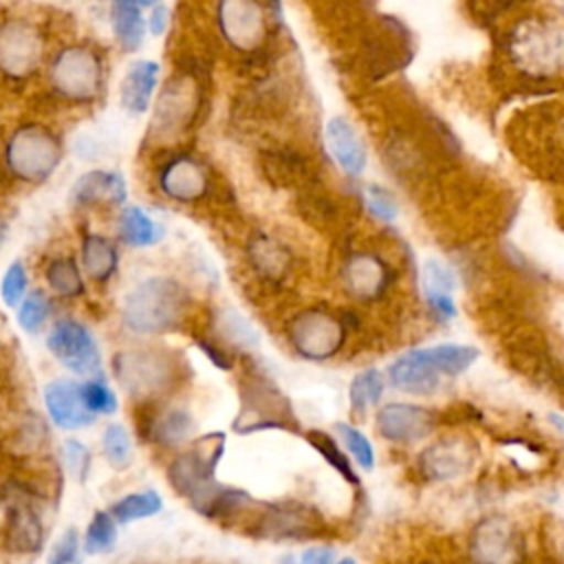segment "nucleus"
Listing matches in <instances>:
<instances>
[{"mask_svg": "<svg viewBox=\"0 0 564 564\" xmlns=\"http://www.w3.org/2000/svg\"><path fill=\"white\" fill-rule=\"evenodd\" d=\"M194 300L187 286L165 273L141 278L121 300V328L141 339L178 333L192 317Z\"/></svg>", "mask_w": 564, "mask_h": 564, "instance_id": "1", "label": "nucleus"}, {"mask_svg": "<svg viewBox=\"0 0 564 564\" xmlns=\"http://www.w3.org/2000/svg\"><path fill=\"white\" fill-rule=\"evenodd\" d=\"M110 370L132 405L167 401L189 377L187 361L174 348L150 341L119 348Z\"/></svg>", "mask_w": 564, "mask_h": 564, "instance_id": "2", "label": "nucleus"}, {"mask_svg": "<svg viewBox=\"0 0 564 564\" xmlns=\"http://www.w3.org/2000/svg\"><path fill=\"white\" fill-rule=\"evenodd\" d=\"M225 432L194 436L185 447L170 454L165 463L167 485L203 518L209 513L223 485L216 480V467L225 454Z\"/></svg>", "mask_w": 564, "mask_h": 564, "instance_id": "3", "label": "nucleus"}, {"mask_svg": "<svg viewBox=\"0 0 564 564\" xmlns=\"http://www.w3.org/2000/svg\"><path fill=\"white\" fill-rule=\"evenodd\" d=\"M44 79L51 95L59 101L90 106L101 97L108 79L104 53L86 40L66 42L48 55Z\"/></svg>", "mask_w": 564, "mask_h": 564, "instance_id": "4", "label": "nucleus"}, {"mask_svg": "<svg viewBox=\"0 0 564 564\" xmlns=\"http://www.w3.org/2000/svg\"><path fill=\"white\" fill-rule=\"evenodd\" d=\"M0 161L13 183L29 187L42 185L64 161L62 134L42 121H20L2 141Z\"/></svg>", "mask_w": 564, "mask_h": 564, "instance_id": "5", "label": "nucleus"}, {"mask_svg": "<svg viewBox=\"0 0 564 564\" xmlns=\"http://www.w3.org/2000/svg\"><path fill=\"white\" fill-rule=\"evenodd\" d=\"M4 505V524L0 542L11 557H33L44 549L46 524L42 513V487L26 478H11L0 491Z\"/></svg>", "mask_w": 564, "mask_h": 564, "instance_id": "6", "label": "nucleus"}, {"mask_svg": "<svg viewBox=\"0 0 564 564\" xmlns=\"http://www.w3.org/2000/svg\"><path fill=\"white\" fill-rule=\"evenodd\" d=\"M48 35L31 15L13 13L0 18V77L26 82L48 59Z\"/></svg>", "mask_w": 564, "mask_h": 564, "instance_id": "7", "label": "nucleus"}, {"mask_svg": "<svg viewBox=\"0 0 564 564\" xmlns=\"http://www.w3.org/2000/svg\"><path fill=\"white\" fill-rule=\"evenodd\" d=\"M350 322L348 315L326 306H308L289 319L286 339L302 359L328 361L344 348Z\"/></svg>", "mask_w": 564, "mask_h": 564, "instance_id": "8", "label": "nucleus"}, {"mask_svg": "<svg viewBox=\"0 0 564 564\" xmlns=\"http://www.w3.org/2000/svg\"><path fill=\"white\" fill-rule=\"evenodd\" d=\"M293 408L278 386L260 375H245L240 381V410L234 421L236 434H253L262 430H295Z\"/></svg>", "mask_w": 564, "mask_h": 564, "instance_id": "9", "label": "nucleus"}, {"mask_svg": "<svg viewBox=\"0 0 564 564\" xmlns=\"http://www.w3.org/2000/svg\"><path fill=\"white\" fill-rule=\"evenodd\" d=\"M46 350L51 357L77 377L104 375V357L97 337L86 322L73 315H59L46 333Z\"/></svg>", "mask_w": 564, "mask_h": 564, "instance_id": "10", "label": "nucleus"}, {"mask_svg": "<svg viewBox=\"0 0 564 564\" xmlns=\"http://www.w3.org/2000/svg\"><path fill=\"white\" fill-rule=\"evenodd\" d=\"M134 427L139 441L163 452H176L196 436V421L183 405L167 401L137 403Z\"/></svg>", "mask_w": 564, "mask_h": 564, "instance_id": "11", "label": "nucleus"}, {"mask_svg": "<svg viewBox=\"0 0 564 564\" xmlns=\"http://www.w3.org/2000/svg\"><path fill=\"white\" fill-rule=\"evenodd\" d=\"M467 551L474 564H522L524 540L520 529L502 516L482 518L469 533Z\"/></svg>", "mask_w": 564, "mask_h": 564, "instance_id": "12", "label": "nucleus"}, {"mask_svg": "<svg viewBox=\"0 0 564 564\" xmlns=\"http://www.w3.org/2000/svg\"><path fill=\"white\" fill-rule=\"evenodd\" d=\"M154 185L163 198L178 205H194L209 194L212 174L194 154H172L159 163Z\"/></svg>", "mask_w": 564, "mask_h": 564, "instance_id": "13", "label": "nucleus"}, {"mask_svg": "<svg viewBox=\"0 0 564 564\" xmlns=\"http://www.w3.org/2000/svg\"><path fill=\"white\" fill-rule=\"evenodd\" d=\"M216 24L223 40L236 51H253L267 33L264 11L258 0H218Z\"/></svg>", "mask_w": 564, "mask_h": 564, "instance_id": "14", "label": "nucleus"}, {"mask_svg": "<svg viewBox=\"0 0 564 564\" xmlns=\"http://www.w3.org/2000/svg\"><path fill=\"white\" fill-rule=\"evenodd\" d=\"M48 441V423L35 410H15L0 421V452L11 460L24 463L42 456Z\"/></svg>", "mask_w": 564, "mask_h": 564, "instance_id": "15", "label": "nucleus"}, {"mask_svg": "<svg viewBox=\"0 0 564 564\" xmlns=\"http://www.w3.org/2000/svg\"><path fill=\"white\" fill-rule=\"evenodd\" d=\"M126 198H128L126 176L110 167H93L79 174L68 189L70 205L84 212L119 209L126 205Z\"/></svg>", "mask_w": 564, "mask_h": 564, "instance_id": "16", "label": "nucleus"}, {"mask_svg": "<svg viewBox=\"0 0 564 564\" xmlns=\"http://www.w3.org/2000/svg\"><path fill=\"white\" fill-rule=\"evenodd\" d=\"M341 282L350 297L359 302H375L392 286L394 271L379 253L357 251L344 260Z\"/></svg>", "mask_w": 564, "mask_h": 564, "instance_id": "17", "label": "nucleus"}, {"mask_svg": "<svg viewBox=\"0 0 564 564\" xmlns=\"http://www.w3.org/2000/svg\"><path fill=\"white\" fill-rule=\"evenodd\" d=\"M42 403L48 421L64 432H77L97 423V416L82 397V381L77 379H51L42 388Z\"/></svg>", "mask_w": 564, "mask_h": 564, "instance_id": "18", "label": "nucleus"}, {"mask_svg": "<svg viewBox=\"0 0 564 564\" xmlns=\"http://www.w3.org/2000/svg\"><path fill=\"white\" fill-rule=\"evenodd\" d=\"M474 458H476V449L467 438L443 436L419 454L416 465L425 480L445 482L469 471V467L474 465Z\"/></svg>", "mask_w": 564, "mask_h": 564, "instance_id": "19", "label": "nucleus"}, {"mask_svg": "<svg viewBox=\"0 0 564 564\" xmlns=\"http://www.w3.org/2000/svg\"><path fill=\"white\" fill-rule=\"evenodd\" d=\"M249 531L264 540H304L315 533V520L311 509L297 502H271L262 505Z\"/></svg>", "mask_w": 564, "mask_h": 564, "instance_id": "20", "label": "nucleus"}, {"mask_svg": "<svg viewBox=\"0 0 564 564\" xmlns=\"http://www.w3.org/2000/svg\"><path fill=\"white\" fill-rule=\"evenodd\" d=\"M375 423L377 432L390 443H416L432 434L434 412L423 405L394 401L377 410Z\"/></svg>", "mask_w": 564, "mask_h": 564, "instance_id": "21", "label": "nucleus"}, {"mask_svg": "<svg viewBox=\"0 0 564 564\" xmlns=\"http://www.w3.org/2000/svg\"><path fill=\"white\" fill-rule=\"evenodd\" d=\"M324 143L337 167L350 176L359 178L368 167V148L359 130L344 115H333L324 123Z\"/></svg>", "mask_w": 564, "mask_h": 564, "instance_id": "22", "label": "nucleus"}, {"mask_svg": "<svg viewBox=\"0 0 564 564\" xmlns=\"http://www.w3.org/2000/svg\"><path fill=\"white\" fill-rule=\"evenodd\" d=\"M161 64L148 57H137L128 64L119 82V106L130 117H141L152 108L159 90Z\"/></svg>", "mask_w": 564, "mask_h": 564, "instance_id": "23", "label": "nucleus"}, {"mask_svg": "<svg viewBox=\"0 0 564 564\" xmlns=\"http://www.w3.org/2000/svg\"><path fill=\"white\" fill-rule=\"evenodd\" d=\"M82 271L88 282L104 289L112 282L119 271V247L117 240L104 231L84 229L79 238V256Z\"/></svg>", "mask_w": 564, "mask_h": 564, "instance_id": "24", "label": "nucleus"}, {"mask_svg": "<svg viewBox=\"0 0 564 564\" xmlns=\"http://www.w3.org/2000/svg\"><path fill=\"white\" fill-rule=\"evenodd\" d=\"M388 383L405 394L425 397L438 390L441 372L425 359L421 348H414L388 366Z\"/></svg>", "mask_w": 564, "mask_h": 564, "instance_id": "25", "label": "nucleus"}, {"mask_svg": "<svg viewBox=\"0 0 564 564\" xmlns=\"http://www.w3.org/2000/svg\"><path fill=\"white\" fill-rule=\"evenodd\" d=\"M42 278L46 282V289L53 297L75 302L82 300L88 293L86 286V275L82 271V264L77 256L64 251V253H53L42 269Z\"/></svg>", "mask_w": 564, "mask_h": 564, "instance_id": "26", "label": "nucleus"}, {"mask_svg": "<svg viewBox=\"0 0 564 564\" xmlns=\"http://www.w3.org/2000/svg\"><path fill=\"white\" fill-rule=\"evenodd\" d=\"M117 240L132 249H150L165 236V227L143 207L123 205L117 212Z\"/></svg>", "mask_w": 564, "mask_h": 564, "instance_id": "27", "label": "nucleus"}, {"mask_svg": "<svg viewBox=\"0 0 564 564\" xmlns=\"http://www.w3.org/2000/svg\"><path fill=\"white\" fill-rule=\"evenodd\" d=\"M108 22L115 42L126 53H137L148 35L145 11L128 0H108Z\"/></svg>", "mask_w": 564, "mask_h": 564, "instance_id": "28", "label": "nucleus"}, {"mask_svg": "<svg viewBox=\"0 0 564 564\" xmlns=\"http://www.w3.org/2000/svg\"><path fill=\"white\" fill-rule=\"evenodd\" d=\"M247 260L258 278L280 282L291 269L289 249L269 234H256L247 245Z\"/></svg>", "mask_w": 564, "mask_h": 564, "instance_id": "29", "label": "nucleus"}, {"mask_svg": "<svg viewBox=\"0 0 564 564\" xmlns=\"http://www.w3.org/2000/svg\"><path fill=\"white\" fill-rule=\"evenodd\" d=\"M119 542V522L112 518L110 511L97 509L93 511L84 533H82V551L88 557L110 553Z\"/></svg>", "mask_w": 564, "mask_h": 564, "instance_id": "30", "label": "nucleus"}, {"mask_svg": "<svg viewBox=\"0 0 564 564\" xmlns=\"http://www.w3.org/2000/svg\"><path fill=\"white\" fill-rule=\"evenodd\" d=\"M421 352L441 375H447V377L463 375L474 366V361L480 355L476 346H467V344H438V346L421 348Z\"/></svg>", "mask_w": 564, "mask_h": 564, "instance_id": "31", "label": "nucleus"}, {"mask_svg": "<svg viewBox=\"0 0 564 564\" xmlns=\"http://www.w3.org/2000/svg\"><path fill=\"white\" fill-rule=\"evenodd\" d=\"M163 509V498L154 489H141V491H130L117 498L110 505V513L119 524H130L137 520H145L156 516Z\"/></svg>", "mask_w": 564, "mask_h": 564, "instance_id": "32", "label": "nucleus"}, {"mask_svg": "<svg viewBox=\"0 0 564 564\" xmlns=\"http://www.w3.org/2000/svg\"><path fill=\"white\" fill-rule=\"evenodd\" d=\"M101 454L108 465L117 471H123L134 460V443L130 430L123 423H108L101 432Z\"/></svg>", "mask_w": 564, "mask_h": 564, "instance_id": "33", "label": "nucleus"}, {"mask_svg": "<svg viewBox=\"0 0 564 564\" xmlns=\"http://www.w3.org/2000/svg\"><path fill=\"white\" fill-rule=\"evenodd\" d=\"M51 315H53V295L44 289L29 291L15 308L18 326L29 335L40 333L51 319Z\"/></svg>", "mask_w": 564, "mask_h": 564, "instance_id": "34", "label": "nucleus"}, {"mask_svg": "<svg viewBox=\"0 0 564 564\" xmlns=\"http://www.w3.org/2000/svg\"><path fill=\"white\" fill-rule=\"evenodd\" d=\"M383 388H386V379L377 368H366L364 372L355 375L348 388L350 410L357 416H364L370 405H377L381 401Z\"/></svg>", "mask_w": 564, "mask_h": 564, "instance_id": "35", "label": "nucleus"}, {"mask_svg": "<svg viewBox=\"0 0 564 564\" xmlns=\"http://www.w3.org/2000/svg\"><path fill=\"white\" fill-rule=\"evenodd\" d=\"M216 328L218 335H214L218 341H223L227 348L236 346V348H253L258 344V333L253 330V326L236 311L231 308H223L216 315Z\"/></svg>", "mask_w": 564, "mask_h": 564, "instance_id": "36", "label": "nucleus"}, {"mask_svg": "<svg viewBox=\"0 0 564 564\" xmlns=\"http://www.w3.org/2000/svg\"><path fill=\"white\" fill-rule=\"evenodd\" d=\"M306 441L311 443V447H313L348 485H352V487L359 485V476H357L355 467L350 465L348 456L344 454V449L337 445V441H335L330 434H326V432H322V430H311V432L306 434Z\"/></svg>", "mask_w": 564, "mask_h": 564, "instance_id": "37", "label": "nucleus"}, {"mask_svg": "<svg viewBox=\"0 0 564 564\" xmlns=\"http://www.w3.org/2000/svg\"><path fill=\"white\" fill-rule=\"evenodd\" d=\"M82 397L88 405V410L99 419V416H112L119 412V397L110 388L104 375L99 377H88L82 381Z\"/></svg>", "mask_w": 564, "mask_h": 564, "instance_id": "38", "label": "nucleus"}, {"mask_svg": "<svg viewBox=\"0 0 564 564\" xmlns=\"http://www.w3.org/2000/svg\"><path fill=\"white\" fill-rule=\"evenodd\" d=\"M29 293V271L22 260H11L0 278V300L9 308H18V304Z\"/></svg>", "mask_w": 564, "mask_h": 564, "instance_id": "39", "label": "nucleus"}, {"mask_svg": "<svg viewBox=\"0 0 564 564\" xmlns=\"http://www.w3.org/2000/svg\"><path fill=\"white\" fill-rule=\"evenodd\" d=\"M335 430L339 432V438H341L344 447L348 449V454L355 458V463L361 469L370 471L375 467V449H372V443L368 441V436L350 423H337Z\"/></svg>", "mask_w": 564, "mask_h": 564, "instance_id": "40", "label": "nucleus"}, {"mask_svg": "<svg viewBox=\"0 0 564 564\" xmlns=\"http://www.w3.org/2000/svg\"><path fill=\"white\" fill-rule=\"evenodd\" d=\"M59 456H62V463H64L66 471L70 474V478H75L79 485L86 482V478L90 476V460H93L90 447L86 443H82L79 438L68 436L62 443Z\"/></svg>", "mask_w": 564, "mask_h": 564, "instance_id": "41", "label": "nucleus"}, {"mask_svg": "<svg viewBox=\"0 0 564 564\" xmlns=\"http://www.w3.org/2000/svg\"><path fill=\"white\" fill-rule=\"evenodd\" d=\"M421 282H423V293H452L456 291L458 282L454 271L438 258H430L423 262L421 271Z\"/></svg>", "mask_w": 564, "mask_h": 564, "instance_id": "42", "label": "nucleus"}, {"mask_svg": "<svg viewBox=\"0 0 564 564\" xmlns=\"http://www.w3.org/2000/svg\"><path fill=\"white\" fill-rule=\"evenodd\" d=\"M82 535L75 527H66L48 549L46 564H79L82 562Z\"/></svg>", "mask_w": 564, "mask_h": 564, "instance_id": "43", "label": "nucleus"}, {"mask_svg": "<svg viewBox=\"0 0 564 564\" xmlns=\"http://www.w3.org/2000/svg\"><path fill=\"white\" fill-rule=\"evenodd\" d=\"M364 200H366V209L370 212V216L381 223H392L399 216L397 198L383 185H377V183L368 185L364 192Z\"/></svg>", "mask_w": 564, "mask_h": 564, "instance_id": "44", "label": "nucleus"}, {"mask_svg": "<svg viewBox=\"0 0 564 564\" xmlns=\"http://www.w3.org/2000/svg\"><path fill=\"white\" fill-rule=\"evenodd\" d=\"M196 346L200 348V352L220 370H231L234 368V357L231 350L218 341L214 335H194Z\"/></svg>", "mask_w": 564, "mask_h": 564, "instance_id": "45", "label": "nucleus"}, {"mask_svg": "<svg viewBox=\"0 0 564 564\" xmlns=\"http://www.w3.org/2000/svg\"><path fill=\"white\" fill-rule=\"evenodd\" d=\"M425 300H427V306L432 308V313L438 315L441 319H454L458 315V306H456L452 293H427Z\"/></svg>", "mask_w": 564, "mask_h": 564, "instance_id": "46", "label": "nucleus"}, {"mask_svg": "<svg viewBox=\"0 0 564 564\" xmlns=\"http://www.w3.org/2000/svg\"><path fill=\"white\" fill-rule=\"evenodd\" d=\"M170 18H172V13H170V7H167L165 2L154 4V7L150 9L148 18H145V22H148V35L161 37V35L167 31V26H170Z\"/></svg>", "mask_w": 564, "mask_h": 564, "instance_id": "47", "label": "nucleus"}, {"mask_svg": "<svg viewBox=\"0 0 564 564\" xmlns=\"http://www.w3.org/2000/svg\"><path fill=\"white\" fill-rule=\"evenodd\" d=\"M297 564H335L333 546H311L300 555Z\"/></svg>", "mask_w": 564, "mask_h": 564, "instance_id": "48", "label": "nucleus"}, {"mask_svg": "<svg viewBox=\"0 0 564 564\" xmlns=\"http://www.w3.org/2000/svg\"><path fill=\"white\" fill-rule=\"evenodd\" d=\"M7 236H9V220H7V216L0 212V249H2V245L7 242Z\"/></svg>", "mask_w": 564, "mask_h": 564, "instance_id": "49", "label": "nucleus"}, {"mask_svg": "<svg viewBox=\"0 0 564 564\" xmlns=\"http://www.w3.org/2000/svg\"><path fill=\"white\" fill-rule=\"evenodd\" d=\"M128 2H132V4L141 7L143 11H150L154 4H159V2H163V0H128Z\"/></svg>", "mask_w": 564, "mask_h": 564, "instance_id": "50", "label": "nucleus"}, {"mask_svg": "<svg viewBox=\"0 0 564 564\" xmlns=\"http://www.w3.org/2000/svg\"><path fill=\"white\" fill-rule=\"evenodd\" d=\"M549 421H551L553 425H557L560 430H564V419H562L560 414H549Z\"/></svg>", "mask_w": 564, "mask_h": 564, "instance_id": "51", "label": "nucleus"}, {"mask_svg": "<svg viewBox=\"0 0 564 564\" xmlns=\"http://www.w3.org/2000/svg\"><path fill=\"white\" fill-rule=\"evenodd\" d=\"M337 564H359L355 557H341Z\"/></svg>", "mask_w": 564, "mask_h": 564, "instance_id": "52", "label": "nucleus"}, {"mask_svg": "<svg viewBox=\"0 0 564 564\" xmlns=\"http://www.w3.org/2000/svg\"><path fill=\"white\" fill-rule=\"evenodd\" d=\"M280 564H297V562H295L291 555H286V557L280 562Z\"/></svg>", "mask_w": 564, "mask_h": 564, "instance_id": "53", "label": "nucleus"}]
</instances>
